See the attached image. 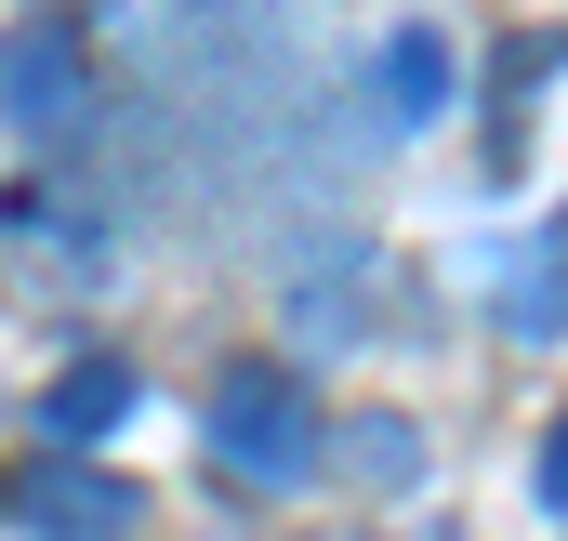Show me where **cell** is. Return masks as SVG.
Returning <instances> with one entry per match:
<instances>
[{
  "label": "cell",
  "instance_id": "6",
  "mask_svg": "<svg viewBox=\"0 0 568 541\" xmlns=\"http://www.w3.org/2000/svg\"><path fill=\"white\" fill-rule=\"evenodd\" d=\"M120 409H133V357H80V370L40 397V436H53V449H93V436H120Z\"/></svg>",
  "mask_w": 568,
  "mask_h": 541
},
{
  "label": "cell",
  "instance_id": "3",
  "mask_svg": "<svg viewBox=\"0 0 568 541\" xmlns=\"http://www.w3.org/2000/svg\"><path fill=\"white\" fill-rule=\"evenodd\" d=\"M13 516H27V529L40 541H133V476H93V462H40V476H27V489H13Z\"/></svg>",
  "mask_w": 568,
  "mask_h": 541
},
{
  "label": "cell",
  "instance_id": "7",
  "mask_svg": "<svg viewBox=\"0 0 568 541\" xmlns=\"http://www.w3.org/2000/svg\"><path fill=\"white\" fill-rule=\"evenodd\" d=\"M317 449H344V476H357V489H410V476H424V436H410L397 409H357V422H317Z\"/></svg>",
  "mask_w": 568,
  "mask_h": 541
},
{
  "label": "cell",
  "instance_id": "1",
  "mask_svg": "<svg viewBox=\"0 0 568 541\" xmlns=\"http://www.w3.org/2000/svg\"><path fill=\"white\" fill-rule=\"evenodd\" d=\"M212 462L239 489H304L317 476V409H304V384H291L278 357H239L212 384Z\"/></svg>",
  "mask_w": 568,
  "mask_h": 541
},
{
  "label": "cell",
  "instance_id": "2",
  "mask_svg": "<svg viewBox=\"0 0 568 541\" xmlns=\"http://www.w3.org/2000/svg\"><path fill=\"white\" fill-rule=\"evenodd\" d=\"M0 120L27 145L80 133V120H93V53H80L67 27H13V40H0Z\"/></svg>",
  "mask_w": 568,
  "mask_h": 541
},
{
  "label": "cell",
  "instance_id": "8",
  "mask_svg": "<svg viewBox=\"0 0 568 541\" xmlns=\"http://www.w3.org/2000/svg\"><path fill=\"white\" fill-rule=\"evenodd\" d=\"M556 317H568V265H556V225H542V238L516 252V277H503V330L542 357V344H556Z\"/></svg>",
  "mask_w": 568,
  "mask_h": 541
},
{
  "label": "cell",
  "instance_id": "5",
  "mask_svg": "<svg viewBox=\"0 0 568 541\" xmlns=\"http://www.w3.org/2000/svg\"><path fill=\"white\" fill-rule=\"evenodd\" d=\"M0 238L27 252V277H53V290H67V277H106V225H80V212H53V198H13Z\"/></svg>",
  "mask_w": 568,
  "mask_h": 541
},
{
  "label": "cell",
  "instance_id": "4",
  "mask_svg": "<svg viewBox=\"0 0 568 541\" xmlns=\"http://www.w3.org/2000/svg\"><path fill=\"white\" fill-rule=\"evenodd\" d=\"M371 106L424 133L436 106H449V27H384V53H371Z\"/></svg>",
  "mask_w": 568,
  "mask_h": 541
}]
</instances>
